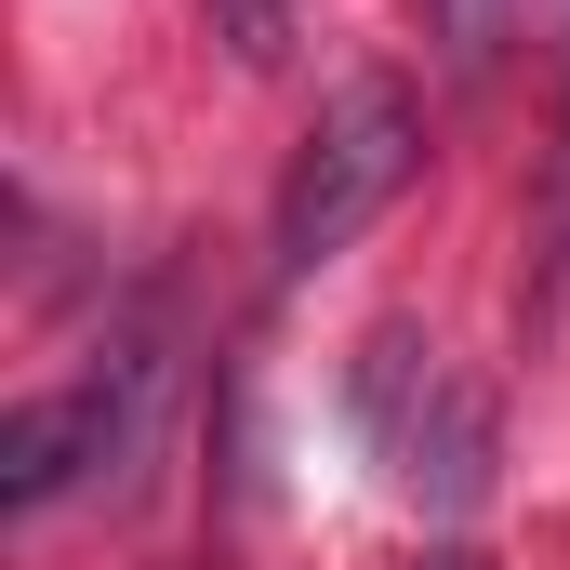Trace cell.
<instances>
[{
    "label": "cell",
    "instance_id": "8992f818",
    "mask_svg": "<svg viewBox=\"0 0 570 570\" xmlns=\"http://www.w3.org/2000/svg\"><path fill=\"white\" fill-rule=\"evenodd\" d=\"M425 570H491V558H478V544H438V558H425Z\"/></svg>",
    "mask_w": 570,
    "mask_h": 570
},
{
    "label": "cell",
    "instance_id": "3957f363",
    "mask_svg": "<svg viewBox=\"0 0 570 570\" xmlns=\"http://www.w3.org/2000/svg\"><path fill=\"white\" fill-rule=\"evenodd\" d=\"M134 412H146V358L94 372V385H67V399H27V412L0 425V504L40 518L53 491H80L94 464H120V451H134Z\"/></svg>",
    "mask_w": 570,
    "mask_h": 570
},
{
    "label": "cell",
    "instance_id": "6da1fadb",
    "mask_svg": "<svg viewBox=\"0 0 570 570\" xmlns=\"http://www.w3.org/2000/svg\"><path fill=\"white\" fill-rule=\"evenodd\" d=\"M412 173H425V107H412V80H345V94L318 107V134L292 146L279 213H266L279 279H318L332 253H358V239L399 213Z\"/></svg>",
    "mask_w": 570,
    "mask_h": 570
},
{
    "label": "cell",
    "instance_id": "5b68a950",
    "mask_svg": "<svg viewBox=\"0 0 570 570\" xmlns=\"http://www.w3.org/2000/svg\"><path fill=\"white\" fill-rule=\"evenodd\" d=\"M213 40H226L239 67H279L292 53V0H213Z\"/></svg>",
    "mask_w": 570,
    "mask_h": 570
},
{
    "label": "cell",
    "instance_id": "277c9868",
    "mask_svg": "<svg viewBox=\"0 0 570 570\" xmlns=\"http://www.w3.org/2000/svg\"><path fill=\"white\" fill-rule=\"evenodd\" d=\"M504 13H518V0H425V27H438L451 67H491V53H504Z\"/></svg>",
    "mask_w": 570,
    "mask_h": 570
},
{
    "label": "cell",
    "instance_id": "7a4b0ae2",
    "mask_svg": "<svg viewBox=\"0 0 570 570\" xmlns=\"http://www.w3.org/2000/svg\"><path fill=\"white\" fill-rule=\"evenodd\" d=\"M358 438L385 451V478H399L425 518H478V504H491L504 425H491V399H478V385L438 358L412 318L358 332Z\"/></svg>",
    "mask_w": 570,
    "mask_h": 570
}]
</instances>
